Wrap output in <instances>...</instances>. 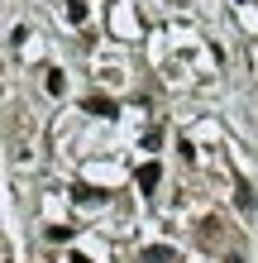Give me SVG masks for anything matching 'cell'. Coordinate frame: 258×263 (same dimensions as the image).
Segmentation results:
<instances>
[{
  "mask_svg": "<svg viewBox=\"0 0 258 263\" xmlns=\"http://www.w3.org/2000/svg\"><path fill=\"white\" fill-rule=\"evenodd\" d=\"M82 110H86V115H101V120H115V115H120L110 96H86V101H82Z\"/></svg>",
  "mask_w": 258,
  "mask_h": 263,
  "instance_id": "1",
  "label": "cell"
},
{
  "mask_svg": "<svg viewBox=\"0 0 258 263\" xmlns=\"http://www.w3.org/2000/svg\"><path fill=\"white\" fill-rule=\"evenodd\" d=\"M158 177H163V167H158V163H144L139 173H134V187H139V192H153Z\"/></svg>",
  "mask_w": 258,
  "mask_h": 263,
  "instance_id": "2",
  "label": "cell"
},
{
  "mask_svg": "<svg viewBox=\"0 0 258 263\" xmlns=\"http://www.w3.org/2000/svg\"><path fill=\"white\" fill-rule=\"evenodd\" d=\"M72 196H77L82 206H96V201H105V187H91V182H72Z\"/></svg>",
  "mask_w": 258,
  "mask_h": 263,
  "instance_id": "3",
  "label": "cell"
},
{
  "mask_svg": "<svg viewBox=\"0 0 258 263\" xmlns=\"http://www.w3.org/2000/svg\"><path fill=\"white\" fill-rule=\"evenodd\" d=\"M220 239V215H206L201 220V244H215Z\"/></svg>",
  "mask_w": 258,
  "mask_h": 263,
  "instance_id": "4",
  "label": "cell"
},
{
  "mask_svg": "<svg viewBox=\"0 0 258 263\" xmlns=\"http://www.w3.org/2000/svg\"><path fill=\"white\" fill-rule=\"evenodd\" d=\"M144 258H148V263H168V258H172V249H163V244H153V249H144Z\"/></svg>",
  "mask_w": 258,
  "mask_h": 263,
  "instance_id": "5",
  "label": "cell"
},
{
  "mask_svg": "<svg viewBox=\"0 0 258 263\" xmlns=\"http://www.w3.org/2000/svg\"><path fill=\"white\" fill-rule=\"evenodd\" d=\"M67 20H72V24L86 20V0H72V5H67Z\"/></svg>",
  "mask_w": 258,
  "mask_h": 263,
  "instance_id": "6",
  "label": "cell"
},
{
  "mask_svg": "<svg viewBox=\"0 0 258 263\" xmlns=\"http://www.w3.org/2000/svg\"><path fill=\"white\" fill-rule=\"evenodd\" d=\"M234 206H239V211H249V206H253V192L244 187V182H239V192H234Z\"/></svg>",
  "mask_w": 258,
  "mask_h": 263,
  "instance_id": "7",
  "label": "cell"
},
{
  "mask_svg": "<svg viewBox=\"0 0 258 263\" xmlns=\"http://www.w3.org/2000/svg\"><path fill=\"white\" fill-rule=\"evenodd\" d=\"M63 86H67V82H63V72H48V91H53V96H63Z\"/></svg>",
  "mask_w": 258,
  "mask_h": 263,
  "instance_id": "8",
  "label": "cell"
},
{
  "mask_svg": "<svg viewBox=\"0 0 258 263\" xmlns=\"http://www.w3.org/2000/svg\"><path fill=\"white\" fill-rule=\"evenodd\" d=\"M48 239H72V225H48Z\"/></svg>",
  "mask_w": 258,
  "mask_h": 263,
  "instance_id": "9",
  "label": "cell"
},
{
  "mask_svg": "<svg viewBox=\"0 0 258 263\" xmlns=\"http://www.w3.org/2000/svg\"><path fill=\"white\" fill-rule=\"evenodd\" d=\"M67 263H91V258H86V254H72V258H67Z\"/></svg>",
  "mask_w": 258,
  "mask_h": 263,
  "instance_id": "10",
  "label": "cell"
},
{
  "mask_svg": "<svg viewBox=\"0 0 258 263\" xmlns=\"http://www.w3.org/2000/svg\"><path fill=\"white\" fill-rule=\"evenodd\" d=\"M225 263H244V258H239V254H230V258H225Z\"/></svg>",
  "mask_w": 258,
  "mask_h": 263,
  "instance_id": "11",
  "label": "cell"
}]
</instances>
